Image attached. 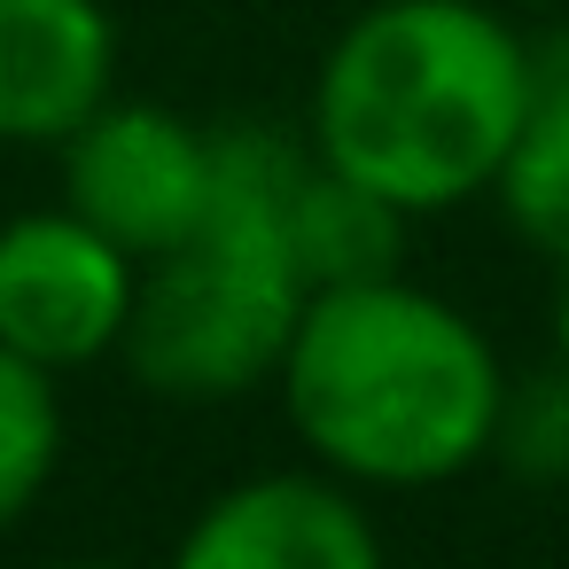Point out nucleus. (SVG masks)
<instances>
[{
  "mask_svg": "<svg viewBox=\"0 0 569 569\" xmlns=\"http://www.w3.org/2000/svg\"><path fill=\"white\" fill-rule=\"evenodd\" d=\"M289 429L343 483L421 491L491 460L507 367L491 336L406 273L312 289L273 367Z\"/></svg>",
  "mask_w": 569,
  "mask_h": 569,
  "instance_id": "obj_1",
  "label": "nucleus"
},
{
  "mask_svg": "<svg viewBox=\"0 0 569 569\" xmlns=\"http://www.w3.org/2000/svg\"><path fill=\"white\" fill-rule=\"evenodd\" d=\"M530 118V40L491 0H375L312 79L305 141L406 219L491 196Z\"/></svg>",
  "mask_w": 569,
  "mask_h": 569,
  "instance_id": "obj_2",
  "label": "nucleus"
},
{
  "mask_svg": "<svg viewBox=\"0 0 569 569\" xmlns=\"http://www.w3.org/2000/svg\"><path fill=\"white\" fill-rule=\"evenodd\" d=\"M312 141L266 118L211 126V219L141 266L118 336L126 375L172 406H227L273 382L305 312V273L281 234V196Z\"/></svg>",
  "mask_w": 569,
  "mask_h": 569,
  "instance_id": "obj_3",
  "label": "nucleus"
},
{
  "mask_svg": "<svg viewBox=\"0 0 569 569\" xmlns=\"http://www.w3.org/2000/svg\"><path fill=\"white\" fill-rule=\"evenodd\" d=\"M56 157H63V203L141 266L211 219V126L164 102L110 94Z\"/></svg>",
  "mask_w": 569,
  "mask_h": 569,
  "instance_id": "obj_4",
  "label": "nucleus"
},
{
  "mask_svg": "<svg viewBox=\"0 0 569 569\" xmlns=\"http://www.w3.org/2000/svg\"><path fill=\"white\" fill-rule=\"evenodd\" d=\"M133 281H141V258H126L71 203L0 219V343L48 375H71L118 351Z\"/></svg>",
  "mask_w": 569,
  "mask_h": 569,
  "instance_id": "obj_5",
  "label": "nucleus"
},
{
  "mask_svg": "<svg viewBox=\"0 0 569 569\" xmlns=\"http://www.w3.org/2000/svg\"><path fill=\"white\" fill-rule=\"evenodd\" d=\"M164 569H382V538L343 476L273 468L196 507Z\"/></svg>",
  "mask_w": 569,
  "mask_h": 569,
  "instance_id": "obj_6",
  "label": "nucleus"
},
{
  "mask_svg": "<svg viewBox=\"0 0 569 569\" xmlns=\"http://www.w3.org/2000/svg\"><path fill=\"white\" fill-rule=\"evenodd\" d=\"M118 94V24L102 0H0V141L63 149Z\"/></svg>",
  "mask_w": 569,
  "mask_h": 569,
  "instance_id": "obj_7",
  "label": "nucleus"
},
{
  "mask_svg": "<svg viewBox=\"0 0 569 569\" xmlns=\"http://www.w3.org/2000/svg\"><path fill=\"white\" fill-rule=\"evenodd\" d=\"M281 234H289L305 289L375 281V273H398V258H406V211L382 203L375 188H359L351 172H336L320 149L305 157V172L281 196Z\"/></svg>",
  "mask_w": 569,
  "mask_h": 569,
  "instance_id": "obj_8",
  "label": "nucleus"
},
{
  "mask_svg": "<svg viewBox=\"0 0 569 569\" xmlns=\"http://www.w3.org/2000/svg\"><path fill=\"white\" fill-rule=\"evenodd\" d=\"M63 468V390L48 367L0 343V530H17Z\"/></svg>",
  "mask_w": 569,
  "mask_h": 569,
  "instance_id": "obj_9",
  "label": "nucleus"
},
{
  "mask_svg": "<svg viewBox=\"0 0 569 569\" xmlns=\"http://www.w3.org/2000/svg\"><path fill=\"white\" fill-rule=\"evenodd\" d=\"M507 227L538 242L546 258L569 250V94H530V118L491 180Z\"/></svg>",
  "mask_w": 569,
  "mask_h": 569,
  "instance_id": "obj_10",
  "label": "nucleus"
},
{
  "mask_svg": "<svg viewBox=\"0 0 569 569\" xmlns=\"http://www.w3.org/2000/svg\"><path fill=\"white\" fill-rule=\"evenodd\" d=\"M491 460H507L530 483H561L569 476V359L507 382L499 429H491Z\"/></svg>",
  "mask_w": 569,
  "mask_h": 569,
  "instance_id": "obj_11",
  "label": "nucleus"
},
{
  "mask_svg": "<svg viewBox=\"0 0 569 569\" xmlns=\"http://www.w3.org/2000/svg\"><path fill=\"white\" fill-rule=\"evenodd\" d=\"M561 273H553V336H561V359H569V250L553 258Z\"/></svg>",
  "mask_w": 569,
  "mask_h": 569,
  "instance_id": "obj_12",
  "label": "nucleus"
},
{
  "mask_svg": "<svg viewBox=\"0 0 569 569\" xmlns=\"http://www.w3.org/2000/svg\"><path fill=\"white\" fill-rule=\"evenodd\" d=\"M491 9H561V0H491Z\"/></svg>",
  "mask_w": 569,
  "mask_h": 569,
  "instance_id": "obj_13",
  "label": "nucleus"
},
{
  "mask_svg": "<svg viewBox=\"0 0 569 569\" xmlns=\"http://www.w3.org/2000/svg\"><path fill=\"white\" fill-rule=\"evenodd\" d=\"M63 569H133V561H63Z\"/></svg>",
  "mask_w": 569,
  "mask_h": 569,
  "instance_id": "obj_14",
  "label": "nucleus"
}]
</instances>
